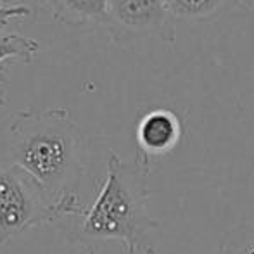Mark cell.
<instances>
[{
	"mask_svg": "<svg viewBox=\"0 0 254 254\" xmlns=\"http://www.w3.org/2000/svg\"><path fill=\"white\" fill-rule=\"evenodd\" d=\"M166 5L175 21H207L230 7L232 0H166Z\"/></svg>",
	"mask_w": 254,
	"mask_h": 254,
	"instance_id": "cell-8",
	"label": "cell"
},
{
	"mask_svg": "<svg viewBox=\"0 0 254 254\" xmlns=\"http://www.w3.org/2000/svg\"><path fill=\"white\" fill-rule=\"evenodd\" d=\"M30 16V7L23 3H9L7 0H0V30L16 19H24Z\"/></svg>",
	"mask_w": 254,
	"mask_h": 254,
	"instance_id": "cell-10",
	"label": "cell"
},
{
	"mask_svg": "<svg viewBox=\"0 0 254 254\" xmlns=\"http://www.w3.org/2000/svg\"><path fill=\"white\" fill-rule=\"evenodd\" d=\"M83 211L78 195L59 197L21 166L0 159V246L40 225L80 218Z\"/></svg>",
	"mask_w": 254,
	"mask_h": 254,
	"instance_id": "cell-3",
	"label": "cell"
},
{
	"mask_svg": "<svg viewBox=\"0 0 254 254\" xmlns=\"http://www.w3.org/2000/svg\"><path fill=\"white\" fill-rule=\"evenodd\" d=\"M151 166L123 161L116 152L107 157V173L81 221L69 232V242L87 254L104 244H120L127 254H157L152 232L159 227L149 213Z\"/></svg>",
	"mask_w": 254,
	"mask_h": 254,
	"instance_id": "cell-1",
	"label": "cell"
},
{
	"mask_svg": "<svg viewBox=\"0 0 254 254\" xmlns=\"http://www.w3.org/2000/svg\"><path fill=\"white\" fill-rule=\"evenodd\" d=\"M5 159L52 194L69 197L78 195L76 189L87 173V140L67 109H26L9 123Z\"/></svg>",
	"mask_w": 254,
	"mask_h": 254,
	"instance_id": "cell-2",
	"label": "cell"
},
{
	"mask_svg": "<svg viewBox=\"0 0 254 254\" xmlns=\"http://www.w3.org/2000/svg\"><path fill=\"white\" fill-rule=\"evenodd\" d=\"M214 254H254V223H241L225 232Z\"/></svg>",
	"mask_w": 254,
	"mask_h": 254,
	"instance_id": "cell-9",
	"label": "cell"
},
{
	"mask_svg": "<svg viewBox=\"0 0 254 254\" xmlns=\"http://www.w3.org/2000/svg\"><path fill=\"white\" fill-rule=\"evenodd\" d=\"M109 28L114 40L154 35L173 42L177 30L166 0H107Z\"/></svg>",
	"mask_w": 254,
	"mask_h": 254,
	"instance_id": "cell-4",
	"label": "cell"
},
{
	"mask_svg": "<svg viewBox=\"0 0 254 254\" xmlns=\"http://www.w3.org/2000/svg\"><path fill=\"white\" fill-rule=\"evenodd\" d=\"M184 127L173 111L156 107L142 114L135 130L137 140V157L147 166L152 168L151 161L156 157L166 156L173 151L182 140Z\"/></svg>",
	"mask_w": 254,
	"mask_h": 254,
	"instance_id": "cell-5",
	"label": "cell"
},
{
	"mask_svg": "<svg viewBox=\"0 0 254 254\" xmlns=\"http://www.w3.org/2000/svg\"><path fill=\"white\" fill-rule=\"evenodd\" d=\"M59 24L87 30L109 28L107 0H35Z\"/></svg>",
	"mask_w": 254,
	"mask_h": 254,
	"instance_id": "cell-6",
	"label": "cell"
},
{
	"mask_svg": "<svg viewBox=\"0 0 254 254\" xmlns=\"http://www.w3.org/2000/svg\"><path fill=\"white\" fill-rule=\"evenodd\" d=\"M40 52V44L33 38L23 37L14 31L0 30V107L5 104L7 85V63L10 59H21L24 63H33Z\"/></svg>",
	"mask_w": 254,
	"mask_h": 254,
	"instance_id": "cell-7",
	"label": "cell"
}]
</instances>
